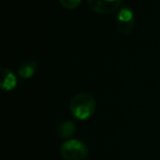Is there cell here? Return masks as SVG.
<instances>
[{
    "instance_id": "6da1fadb",
    "label": "cell",
    "mask_w": 160,
    "mask_h": 160,
    "mask_svg": "<svg viewBox=\"0 0 160 160\" xmlns=\"http://www.w3.org/2000/svg\"><path fill=\"white\" fill-rule=\"evenodd\" d=\"M97 110V101L89 93H78L72 97L69 103L71 115L79 121H86L94 114Z\"/></svg>"
},
{
    "instance_id": "7a4b0ae2",
    "label": "cell",
    "mask_w": 160,
    "mask_h": 160,
    "mask_svg": "<svg viewBox=\"0 0 160 160\" xmlns=\"http://www.w3.org/2000/svg\"><path fill=\"white\" fill-rule=\"evenodd\" d=\"M59 155L64 160H85L89 156V147L79 139H67L60 145Z\"/></svg>"
},
{
    "instance_id": "3957f363",
    "label": "cell",
    "mask_w": 160,
    "mask_h": 160,
    "mask_svg": "<svg viewBox=\"0 0 160 160\" xmlns=\"http://www.w3.org/2000/svg\"><path fill=\"white\" fill-rule=\"evenodd\" d=\"M135 25V14L129 6H122L116 14V30L122 35H129Z\"/></svg>"
},
{
    "instance_id": "277c9868",
    "label": "cell",
    "mask_w": 160,
    "mask_h": 160,
    "mask_svg": "<svg viewBox=\"0 0 160 160\" xmlns=\"http://www.w3.org/2000/svg\"><path fill=\"white\" fill-rule=\"evenodd\" d=\"M123 0H88V7L98 14H110L118 11Z\"/></svg>"
},
{
    "instance_id": "5b68a950",
    "label": "cell",
    "mask_w": 160,
    "mask_h": 160,
    "mask_svg": "<svg viewBox=\"0 0 160 160\" xmlns=\"http://www.w3.org/2000/svg\"><path fill=\"white\" fill-rule=\"evenodd\" d=\"M18 86V77L9 68H1V80H0V88L5 91H12Z\"/></svg>"
},
{
    "instance_id": "8992f818",
    "label": "cell",
    "mask_w": 160,
    "mask_h": 160,
    "mask_svg": "<svg viewBox=\"0 0 160 160\" xmlns=\"http://www.w3.org/2000/svg\"><path fill=\"white\" fill-rule=\"evenodd\" d=\"M38 69V64L34 60H25L19 66L18 73L22 79H30L36 72Z\"/></svg>"
},
{
    "instance_id": "52a82bcc",
    "label": "cell",
    "mask_w": 160,
    "mask_h": 160,
    "mask_svg": "<svg viewBox=\"0 0 160 160\" xmlns=\"http://www.w3.org/2000/svg\"><path fill=\"white\" fill-rule=\"evenodd\" d=\"M76 132V124L72 121H65L60 123L57 128V134L62 139H70Z\"/></svg>"
},
{
    "instance_id": "ba28073f",
    "label": "cell",
    "mask_w": 160,
    "mask_h": 160,
    "mask_svg": "<svg viewBox=\"0 0 160 160\" xmlns=\"http://www.w3.org/2000/svg\"><path fill=\"white\" fill-rule=\"evenodd\" d=\"M62 8L67 10H75L81 5L82 0H58Z\"/></svg>"
}]
</instances>
